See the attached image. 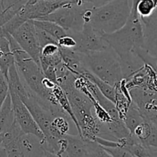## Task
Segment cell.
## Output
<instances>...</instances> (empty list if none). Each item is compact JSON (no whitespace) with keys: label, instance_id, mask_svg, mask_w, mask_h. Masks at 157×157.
Wrapping results in <instances>:
<instances>
[{"label":"cell","instance_id":"30bf717a","mask_svg":"<svg viewBox=\"0 0 157 157\" xmlns=\"http://www.w3.org/2000/svg\"><path fill=\"white\" fill-rule=\"evenodd\" d=\"M130 94L132 103L144 119L157 126V91L135 87Z\"/></svg>","mask_w":157,"mask_h":157},{"label":"cell","instance_id":"83f0119b","mask_svg":"<svg viewBox=\"0 0 157 157\" xmlns=\"http://www.w3.org/2000/svg\"><path fill=\"white\" fill-rule=\"evenodd\" d=\"M0 157H8L7 152H6V149L3 147L0 148Z\"/></svg>","mask_w":157,"mask_h":157},{"label":"cell","instance_id":"d6986e66","mask_svg":"<svg viewBox=\"0 0 157 157\" xmlns=\"http://www.w3.org/2000/svg\"><path fill=\"white\" fill-rule=\"evenodd\" d=\"M33 21L35 27L44 31L57 41H58V40L61 39L62 37L67 35V31L52 21L44 20H34Z\"/></svg>","mask_w":157,"mask_h":157},{"label":"cell","instance_id":"5bb4252c","mask_svg":"<svg viewBox=\"0 0 157 157\" xmlns=\"http://www.w3.org/2000/svg\"><path fill=\"white\" fill-rule=\"evenodd\" d=\"M67 147L63 153L64 157H89L86 142L79 135H66Z\"/></svg>","mask_w":157,"mask_h":157},{"label":"cell","instance_id":"7402d4cb","mask_svg":"<svg viewBox=\"0 0 157 157\" xmlns=\"http://www.w3.org/2000/svg\"><path fill=\"white\" fill-rule=\"evenodd\" d=\"M112 157H135L130 151L121 146L113 147H104Z\"/></svg>","mask_w":157,"mask_h":157},{"label":"cell","instance_id":"277c9868","mask_svg":"<svg viewBox=\"0 0 157 157\" xmlns=\"http://www.w3.org/2000/svg\"><path fill=\"white\" fill-rule=\"evenodd\" d=\"M131 9L132 0H113L100 8L87 9L85 22L101 35L112 34L125 25Z\"/></svg>","mask_w":157,"mask_h":157},{"label":"cell","instance_id":"7a4b0ae2","mask_svg":"<svg viewBox=\"0 0 157 157\" xmlns=\"http://www.w3.org/2000/svg\"><path fill=\"white\" fill-rule=\"evenodd\" d=\"M58 84L65 92L75 118L81 130V137L84 140L94 141L101 134L102 124L94 113V105L90 98L75 86L76 77L64 64L56 68Z\"/></svg>","mask_w":157,"mask_h":157},{"label":"cell","instance_id":"d4e9b609","mask_svg":"<svg viewBox=\"0 0 157 157\" xmlns=\"http://www.w3.org/2000/svg\"><path fill=\"white\" fill-rule=\"evenodd\" d=\"M58 44L60 48L65 49H71L75 50L77 47V41L71 35L67 34L65 36L62 37L61 39L58 40Z\"/></svg>","mask_w":157,"mask_h":157},{"label":"cell","instance_id":"f1b7e54d","mask_svg":"<svg viewBox=\"0 0 157 157\" xmlns=\"http://www.w3.org/2000/svg\"><path fill=\"white\" fill-rule=\"evenodd\" d=\"M2 142H3L2 134H0V148H1V147H2Z\"/></svg>","mask_w":157,"mask_h":157},{"label":"cell","instance_id":"4dcf8cb0","mask_svg":"<svg viewBox=\"0 0 157 157\" xmlns=\"http://www.w3.org/2000/svg\"><path fill=\"white\" fill-rule=\"evenodd\" d=\"M50 1H58V2H65V1H76V0H50Z\"/></svg>","mask_w":157,"mask_h":157},{"label":"cell","instance_id":"603a6c76","mask_svg":"<svg viewBox=\"0 0 157 157\" xmlns=\"http://www.w3.org/2000/svg\"><path fill=\"white\" fill-rule=\"evenodd\" d=\"M9 94V86L7 79L0 72V108Z\"/></svg>","mask_w":157,"mask_h":157},{"label":"cell","instance_id":"9a60e30c","mask_svg":"<svg viewBox=\"0 0 157 157\" xmlns=\"http://www.w3.org/2000/svg\"><path fill=\"white\" fill-rule=\"evenodd\" d=\"M52 93H53L54 96H55V99H56L57 102L58 103L60 107H61V109L64 110V113L68 116V117L70 118L71 121H72L74 125L75 126L77 130H78V134L81 136V130H80L79 124H78V121H77L76 118H75L73 110H72V107L71 106V104L70 102H69L68 99H67L65 92L62 90V88H61L59 85H57L55 86V88L52 90Z\"/></svg>","mask_w":157,"mask_h":157},{"label":"cell","instance_id":"4fadbf2b","mask_svg":"<svg viewBox=\"0 0 157 157\" xmlns=\"http://www.w3.org/2000/svg\"><path fill=\"white\" fill-rule=\"evenodd\" d=\"M20 145L24 157H45L43 141L34 135L23 134Z\"/></svg>","mask_w":157,"mask_h":157},{"label":"cell","instance_id":"ac0fdd59","mask_svg":"<svg viewBox=\"0 0 157 157\" xmlns=\"http://www.w3.org/2000/svg\"><path fill=\"white\" fill-rule=\"evenodd\" d=\"M122 120L124 121L127 128L128 129L129 131H130V133L132 134L133 132L134 131L135 129H136L141 123L144 122V121L145 119H144V117L141 115L140 112L138 110V109L135 107L134 104H133V103H131V104H130V106L129 107V108L127 109L126 113H124V116H123Z\"/></svg>","mask_w":157,"mask_h":157},{"label":"cell","instance_id":"f546056e","mask_svg":"<svg viewBox=\"0 0 157 157\" xmlns=\"http://www.w3.org/2000/svg\"><path fill=\"white\" fill-rule=\"evenodd\" d=\"M2 36H4V33H3L2 29V27L0 26V37H2Z\"/></svg>","mask_w":157,"mask_h":157},{"label":"cell","instance_id":"ba28073f","mask_svg":"<svg viewBox=\"0 0 157 157\" xmlns=\"http://www.w3.org/2000/svg\"><path fill=\"white\" fill-rule=\"evenodd\" d=\"M33 21L34 20H30L25 22L11 35L20 47L40 65L41 48L38 41L36 29Z\"/></svg>","mask_w":157,"mask_h":157},{"label":"cell","instance_id":"7c38bea8","mask_svg":"<svg viewBox=\"0 0 157 157\" xmlns=\"http://www.w3.org/2000/svg\"><path fill=\"white\" fill-rule=\"evenodd\" d=\"M60 53L63 64L75 75L76 78L82 76L86 71H87L83 64L81 53L71 49H65L62 48H60Z\"/></svg>","mask_w":157,"mask_h":157},{"label":"cell","instance_id":"2e32d148","mask_svg":"<svg viewBox=\"0 0 157 157\" xmlns=\"http://www.w3.org/2000/svg\"><path fill=\"white\" fill-rule=\"evenodd\" d=\"M15 121L13 107L10 94L0 108V134L7 131Z\"/></svg>","mask_w":157,"mask_h":157},{"label":"cell","instance_id":"cb8c5ba5","mask_svg":"<svg viewBox=\"0 0 157 157\" xmlns=\"http://www.w3.org/2000/svg\"><path fill=\"white\" fill-rule=\"evenodd\" d=\"M36 29V32L37 35H38V41H39V44L41 48H42L44 46H45L46 44H58V41L54 39L51 35H49L48 34L46 33L44 31L41 30V29H38V28L35 27Z\"/></svg>","mask_w":157,"mask_h":157},{"label":"cell","instance_id":"9c48e42d","mask_svg":"<svg viewBox=\"0 0 157 157\" xmlns=\"http://www.w3.org/2000/svg\"><path fill=\"white\" fill-rule=\"evenodd\" d=\"M77 41V47L75 49L80 53L99 52L110 48L104 41L102 35L94 30L89 22H85L84 28L79 32H68Z\"/></svg>","mask_w":157,"mask_h":157},{"label":"cell","instance_id":"e0dca14e","mask_svg":"<svg viewBox=\"0 0 157 157\" xmlns=\"http://www.w3.org/2000/svg\"><path fill=\"white\" fill-rule=\"evenodd\" d=\"M81 77H84V78H87V79L89 80L90 82L94 84L95 85L98 87V88L101 90V93H102L106 98H108L110 101H111L112 102H113L114 104L116 103L117 87H113V86H111L110 84H109L108 83L102 81V80H101L100 78H98V77L92 75V74L90 73V72H89L88 71H86L85 73Z\"/></svg>","mask_w":157,"mask_h":157},{"label":"cell","instance_id":"4316f807","mask_svg":"<svg viewBox=\"0 0 157 157\" xmlns=\"http://www.w3.org/2000/svg\"><path fill=\"white\" fill-rule=\"evenodd\" d=\"M44 155H45V157H64L61 155L56 154V153H51V152L47 151V150H44Z\"/></svg>","mask_w":157,"mask_h":157},{"label":"cell","instance_id":"ffe728a7","mask_svg":"<svg viewBox=\"0 0 157 157\" xmlns=\"http://www.w3.org/2000/svg\"><path fill=\"white\" fill-rule=\"evenodd\" d=\"M136 9L141 18L150 17L157 9V0H136Z\"/></svg>","mask_w":157,"mask_h":157},{"label":"cell","instance_id":"8fae6325","mask_svg":"<svg viewBox=\"0 0 157 157\" xmlns=\"http://www.w3.org/2000/svg\"><path fill=\"white\" fill-rule=\"evenodd\" d=\"M12 107H13L15 120L19 125L25 134H31L39 138L43 142L44 141V136L37 123L34 120L30 111L22 102L18 95L15 91L9 90Z\"/></svg>","mask_w":157,"mask_h":157},{"label":"cell","instance_id":"44dd1931","mask_svg":"<svg viewBox=\"0 0 157 157\" xmlns=\"http://www.w3.org/2000/svg\"><path fill=\"white\" fill-rule=\"evenodd\" d=\"M87 144L88 150L89 157H112L104 149L102 146L100 145L95 141L84 140Z\"/></svg>","mask_w":157,"mask_h":157},{"label":"cell","instance_id":"8992f818","mask_svg":"<svg viewBox=\"0 0 157 157\" xmlns=\"http://www.w3.org/2000/svg\"><path fill=\"white\" fill-rule=\"evenodd\" d=\"M87 9L90 8L79 1L71 2L38 20L52 21L67 31V33L79 32L85 24V13Z\"/></svg>","mask_w":157,"mask_h":157},{"label":"cell","instance_id":"52a82bcc","mask_svg":"<svg viewBox=\"0 0 157 157\" xmlns=\"http://www.w3.org/2000/svg\"><path fill=\"white\" fill-rule=\"evenodd\" d=\"M144 27V48L139 56L145 64L157 69V9L147 18H141Z\"/></svg>","mask_w":157,"mask_h":157},{"label":"cell","instance_id":"3957f363","mask_svg":"<svg viewBox=\"0 0 157 157\" xmlns=\"http://www.w3.org/2000/svg\"><path fill=\"white\" fill-rule=\"evenodd\" d=\"M10 45L11 52L15 58V64L21 80L28 88L33 93L38 101L45 107L57 116L64 113L58 103L57 102L52 90L45 87L44 80L45 75L43 73L41 66L38 65L16 42L10 34H6Z\"/></svg>","mask_w":157,"mask_h":157},{"label":"cell","instance_id":"6da1fadb","mask_svg":"<svg viewBox=\"0 0 157 157\" xmlns=\"http://www.w3.org/2000/svg\"><path fill=\"white\" fill-rule=\"evenodd\" d=\"M102 37L119 56L124 79L130 78L145 66L138 55L140 51L144 48V35L142 21L136 12V0H132L131 13L125 25Z\"/></svg>","mask_w":157,"mask_h":157},{"label":"cell","instance_id":"5b68a950","mask_svg":"<svg viewBox=\"0 0 157 157\" xmlns=\"http://www.w3.org/2000/svg\"><path fill=\"white\" fill-rule=\"evenodd\" d=\"M83 64L89 72L116 87L124 79L121 59L111 48L81 53Z\"/></svg>","mask_w":157,"mask_h":157},{"label":"cell","instance_id":"484cf974","mask_svg":"<svg viewBox=\"0 0 157 157\" xmlns=\"http://www.w3.org/2000/svg\"><path fill=\"white\" fill-rule=\"evenodd\" d=\"M78 1L90 9H95L105 6L113 0H78Z\"/></svg>","mask_w":157,"mask_h":157}]
</instances>
